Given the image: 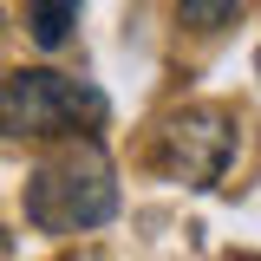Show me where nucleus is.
Here are the masks:
<instances>
[{
	"instance_id": "3",
	"label": "nucleus",
	"mask_w": 261,
	"mask_h": 261,
	"mask_svg": "<svg viewBox=\"0 0 261 261\" xmlns=\"http://www.w3.org/2000/svg\"><path fill=\"white\" fill-rule=\"evenodd\" d=\"M235 163V118L222 105H183L150 137V170L183 190H216Z\"/></svg>"
},
{
	"instance_id": "4",
	"label": "nucleus",
	"mask_w": 261,
	"mask_h": 261,
	"mask_svg": "<svg viewBox=\"0 0 261 261\" xmlns=\"http://www.w3.org/2000/svg\"><path fill=\"white\" fill-rule=\"evenodd\" d=\"M79 7L85 0H27V33L39 53H59L65 39H72V27H79Z\"/></svg>"
},
{
	"instance_id": "2",
	"label": "nucleus",
	"mask_w": 261,
	"mask_h": 261,
	"mask_svg": "<svg viewBox=\"0 0 261 261\" xmlns=\"http://www.w3.org/2000/svg\"><path fill=\"white\" fill-rule=\"evenodd\" d=\"M111 105L92 79H72L53 65H27L13 79H0V137H72V130H105Z\"/></svg>"
},
{
	"instance_id": "5",
	"label": "nucleus",
	"mask_w": 261,
	"mask_h": 261,
	"mask_svg": "<svg viewBox=\"0 0 261 261\" xmlns=\"http://www.w3.org/2000/svg\"><path fill=\"white\" fill-rule=\"evenodd\" d=\"M235 7H242V0H176V13H183L190 33H222L228 20H235Z\"/></svg>"
},
{
	"instance_id": "1",
	"label": "nucleus",
	"mask_w": 261,
	"mask_h": 261,
	"mask_svg": "<svg viewBox=\"0 0 261 261\" xmlns=\"http://www.w3.org/2000/svg\"><path fill=\"white\" fill-rule=\"evenodd\" d=\"M118 216V170L105 157L98 130L53 137V150L27 176V222L39 235H85Z\"/></svg>"
},
{
	"instance_id": "6",
	"label": "nucleus",
	"mask_w": 261,
	"mask_h": 261,
	"mask_svg": "<svg viewBox=\"0 0 261 261\" xmlns=\"http://www.w3.org/2000/svg\"><path fill=\"white\" fill-rule=\"evenodd\" d=\"M0 248H7V235H0Z\"/></svg>"
}]
</instances>
